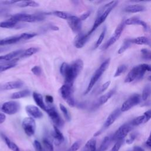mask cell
I'll list each match as a JSON object with an SVG mask.
<instances>
[{"instance_id": "cell-1", "label": "cell", "mask_w": 151, "mask_h": 151, "mask_svg": "<svg viewBox=\"0 0 151 151\" xmlns=\"http://www.w3.org/2000/svg\"><path fill=\"white\" fill-rule=\"evenodd\" d=\"M83 61L81 59L74 61L71 64L64 62L60 67V73L64 78V84L73 86L74 82L83 68Z\"/></svg>"}, {"instance_id": "cell-2", "label": "cell", "mask_w": 151, "mask_h": 151, "mask_svg": "<svg viewBox=\"0 0 151 151\" xmlns=\"http://www.w3.org/2000/svg\"><path fill=\"white\" fill-rule=\"evenodd\" d=\"M117 1H111L101 6L97 12V18L93 24L91 29L88 32V35H91L107 18L110 12L117 5Z\"/></svg>"}, {"instance_id": "cell-3", "label": "cell", "mask_w": 151, "mask_h": 151, "mask_svg": "<svg viewBox=\"0 0 151 151\" xmlns=\"http://www.w3.org/2000/svg\"><path fill=\"white\" fill-rule=\"evenodd\" d=\"M151 65L142 64L134 67L130 70L125 78V83H131L135 80L141 79L146 71H150Z\"/></svg>"}, {"instance_id": "cell-4", "label": "cell", "mask_w": 151, "mask_h": 151, "mask_svg": "<svg viewBox=\"0 0 151 151\" xmlns=\"http://www.w3.org/2000/svg\"><path fill=\"white\" fill-rule=\"evenodd\" d=\"M110 59L107 58L105 61H104L99 66V67L95 71L93 76H91L90 80L89 81V83L87 86V87L86 90H85L84 94L86 95L93 88L94 86L96 84V83L97 82L99 79L101 77L102 74L104 73V71L107 70V68L109 67V65L110 64Z\"/></svg>"}, {"instance_id": "cell-5", "label": "cell", "mask_w": 151, "mask_h": 151, "mask_svg": "<svg viewBox=\"0 0 151 151\" xmlns=\"http://www.w3.org/2000/svg\"><path fill=\"white\" fill-rule=\"evenodd\" d=\"M10 20L19 22H35L41 21L44 19L43 15L41 14H29L25 13H18L12 15L9 18Z\"/></svg>"}, {"instance_id": "cell-6", "label": "cell", "mask_w": 151, "mask_h": 151, "mask_svg": "<svg viewBox=\"0 0 151 151\" xmlns=\"http://www.w3.org/2000/svg\"><path fill=\"white\" fill-rule=\"evenodd\" d=\"M72 86L64 84L59 88V93L61 97L66 101V103L71 107L75 106V100L73 96Z\"/></svg>"}, {"instance_id": "cell-7", "label": "cell", "mask_w": 151, "mask_h": 151, "mask_svg": "<svg viewBox=\"0 0 151 151\" xmlns=\"http://www.w3.org/2000/svg\"><path fill=\"white\" fill-rule=\"evenodd\" d=\"M125 23H124V20H123L116 27L114 34L105 42V44L102 46L101 50H106L107 48H109L111 45H112L117 40H119L120 38L123 29L125 27Z\"/></svg>"}, {"instance_id": "cell-8", "label": "cell", "mask_w": 151, "mask_h": 151, "mask_svg": "<svg viewBox=\"0 0 151 151\" xmlns=\"http://www.w3.org/2000/svg\"><path fill=\"white\" fill-rule=\"evenodd\" d=\"M133 126L130 123H124L111 136V140L117 142L118 140H123L127 134L132 130Z\"/></svg>"}, {"instance_id": "cell-9", "label": "cell", "mask_w": 151, "mask_h": 151, "mask_svg": "<svg viewBox=\"0 0 151 151\" xmlns=\"http://www.w3.org/2000/svg\"><path fill=\"white\" fill-rule=\"evenodd\" d=\"M20 107L21 106L19 102L14 100H10L4 103L1 106V110L4 113L8 115H13L18 112Z\"/></svg>"}, {"instance_id": "cell-10", "label": "cell", "mask_w": 151, "mask_h": 151, "mask_svg": "<svg viewBox=\"0 0 151 151\" xmlns=\"http://www.w3.org/2000/svg\"><path fill=\"white\" fill-rule=\"evenodd\" d=\"M121 112L122 111H121L120 108H117L113 112H111L109 114V116L107 117V118L106 119L105 122L103 124L102 128L100 130H99L98 132H97L94 134V136H97L100 135L104 130H106L109 127H110L116 121V120L119 117V116L121 114Z\"/></svg>"}, {"instance_id": "cell-11", "label": "cell", "mask_w": 151, "mask_h": 151, "mask_svg": "<svg viewBox=\"0 0 151 151\" xmlns=\"http://www.w3.org/2000/svg\"><path fill=\"white\" fill-rule=\"evenodd\" d=\"M22 127L28 136H32L34 134L36 130V123L34 119L30 117H25L22 122Z\"/></svg>"}, {"instance_id": "cell-12", "label": "cell", "mask_w": 151, "mask_h": 151, "mask_svg": "<svg viewBox=\"0 0 151 151\" xmlns=\"http://www.w3.org/2000/svg\"><path fill=\"white\" fill-rule=\"evenodd\" d=\"M142 97L139 94H134L131 96L129 98H128L122 105L120 110L122 112L126 111L133 107L137 105L141 101Z\"/></svg>"}, {"instance_id": "cell-13", "label": "cell", "mask_w": 151, "mask_h": 151, "mask_svg": "<svg viewBox=\"0 0 151 151\" xmlns=\"http://www.w3.org/2000/svg\"><path fill=\"white\" fill-rule=\"evenodd\" d=\"M50 119L57 127H61L64 125V121L54 106H48L45 111Z\"/></svg>"}, {"instance_id": "cell-14", "label": "cell", "mask_w": 151, "mask_h": 151, "mask_svg": "<svg viewBox=\"0 0 151 151\" xmlns=\"http://www.w3.org/2000/svg\"><path fill=\"white\" fill-rule=\"evenodd\" d=\"M68 25H69L71 29L74 33L80 34L81 32V28H82V23L81 21L79 18V17L71 15L69 18L67 19Z\"/></svg>"}, {"instance_id": "cell-15", "label": "cell", "mask_w": 151, "mask_h": 151, "mask_svg": "<svg viewBox=\"0 0 151 151\" xmlns=\"http://www.w3.org/2000/svg\"><path fill=\"white\" fill-rule=\"evenodd\" d=\"M25 111L28 115L33 119H41L43 117V113L38 106L32 104L27 105Z\"/></svg>"}, {"instance_id": "cell-16", "label": "cell", "mask_w": 151, "mask_h": 151, "mask_svg": "<svg viewBox=\"0 0 151 151\" xmlns=\"http://www.w3.org/2000/svg\"><path fill=\"white\" fill-rule=\"evenodd\" d=\"M24 83L21 80H15L7 82L0 87L1 90H10L12 89H18L23 87Z\"/></svg>"}, {"instance_id": "cell-17", "label": "cell", "mask_w": 151, "mask_h": 151, "mask_svg": "<svg viewBox=\"0 0 151 151\" xmlns=\"http://www.w3.org/2000/svg\"><path fill=\"white\" fill-rule=\"evenodd\" d=\"M20 41H22L21 34L6 37L3 39H0V46L14 44L19 42Z\"/></svg>"}, {"instance_id": "cell-18", "label": "cell", "mask_w": 151, "mask_h": 151, "mask_svg": "<svg viewBox=\"0 0 151 151\" xmlns=\"http://www.w3.org/2000/svg\"><path fill=\"white\" fill-rule=\"evenodd\" d=\"M32 97L34 102L36 103L37 106L45 111L47 109L48 106H47L45 104V102L44 101V98L42 94L37 92L34 91L32 93Z\"/></svg>"}, {"instance_id": "cell-19", "label": "cell", "mask_w": 151, "mask_h": 151, "mask_svg": "<svg viewBox=\"0 0 151 151\" xmlns=\"http://www.w3.org/2000/svg\"><path fill=\"white\" fill-rule=\"evenodd\" d=\"M90 37V35L88 34H83L80 32L78 34V37L74 41V46L77 48H81L88 41Z\"/></svg>"}, {"instance_id": "cell-20", "label": "cell", "mask_w": 151, "mask_h": 151, "mask_svg": "<svg viewBox=\"0 0 151 151\" xmlns=\"http://www.w3.org/2000/svg\"><path fill=\"white\" fill-rule=\"evenodd\" d=\"M52 136L54 139V142L55 145H60L61 144L64 140V137L61 131L59 130L58 127L54 126L53 132L52 133Z\"/></svg>"}, {"instance_id": "cell-21", "label": "cell", "mask_w": 151, "mask_h": 151, "mask_svg": "<svg viewBox=\"0 0 151 151\" xmlns=\"http://www.w3.org/2000/svg\"><path fill=\"white\" fill-rule=\"evenodd\" d=\"M124 23H125V25H140L144 29L146 30L147 29V24L143 21L140 19L139 18H137V17H134L127 18L126 20H124Z\"/></svg>"}, {"instance_id": "cell-22", "label": "cell", "mask_w": 151, "mask_h": 151, "mask_svg": "<svg viewBox=\"0 0 151 151\" xmlns=\"http://www.w3.org/2000/svg\"><path fill=\"white\" fill-rule=\"evenodd\" d=\"M22 27L18 22L8 19L7 21H4L0 22V28H8V29H12V28H20Z\"/></svg>"}, {"instance_id": "cell-23", "label": "cell", "mask_w": 151, "mask_h": 151, "mask_svg": "<svg viewBox=\"0 0 151 151\" xmlns=\"http://www.w3.org/2000/svg\"><path fill=\"white\" fill-rule=\"evenodd\" d=\"M116 90L115 89H111L106 94L102 95L101 97H99L97 101V106H101L106 103L115 93Z\"/></svg>"}, {"instance_id": "cell-24", "label": "cell", "mask_w": 151, "mask_h": 151, "mask_svg": "<svg viewBox=\"0 0 151 151\" xmlns=\"http://www.w3.org/2000/svg\"><path fill=\"white\" fill-rule=\"evenodd\" d=\"M131 44H134L137 45H146L151 46V42L150 40L145 36H141L136 37L134 38L129 39Z\"/></svg>"}, {"instance_id": "cell-25", "label": "cell", "mask_w": 151, "mask_h": 151, "mask_svg": "<svg viewBox=\"0 0 151 151\" xmlns=\"http://www.w3.org/2000/svg\"><path fill=\"white\" fill-rule=\"evenodd\" d=\"M146 8L144 6L139 5V4H134V5H129L127 6L124 8V11L130 13H137L140 12H143L145 11Z\"/></svg>"}, {"instance_id": "cell-26", "label": "cell", "mask_w": 151, "mask_h": 151, "mask_svg": "<svg viewBox=\"0 0 151 151\" xmlns=\"http://www.w3.org/2000/svg\"><path fill=\"white\" fill-rule=\"evenodd\" d=\"M30 94H31V91L29 90L24 89V90H22L18 91L13 93L11 95L10 98L12 99H19L28 97L30 96Z\"/></svg>"}, {"instance_id": "cell-27", "label": "cell", "mask_w": 151, "mask_h": 151, "mask_svg": "<svg viewBox=\"0 0 151 151\" xmlns=\"http://www.w3.org/2000/svg\"><path fill=\"white\" fill-rule=\"evenodd\" d=\"M1 136L3 139V140H4L5 143H6V145H7V146L12 151H21L19 148L18 147V146L12 141H11L7 136H6L5 135L1 134Z\"/></svg>"}, {"instance_id": "cell-28", "label": "cell", "mask_w": 151, "mask_h": 151, "mask_svg": "<svg viewBox=\"0 0 151 151\" xmlns=\"http://www.w3.org/2000/svg\"><path fill=\"white\" fill-rule=\"evenodd\" d=\"M17 5L21 8L25 7H38L40 6V4L34 1H18V3L16 4Z\"/></svg>"}, {"instance_id": "cell-29", "label": "cell", "mask_w": 151, "mask_h": 151, "mask_svg": "<svg viewBox=\"0 0 151 151\" xmlns=\"http://www.w3.org/2000/svg\"><path fill=\"white\" fill-rule=\"evenodd\" d=\"M82 151H96V140L91 139L84 145Z\"/></svg>"}, {"instance_id": "cell-30", "label": "cell", "mask_w": 151, "mask_h": 151, "mask_svg": "<svg viewBox=\"0 0 151 151\" xmlns=\"http://www.w3.org/2000/svg\"><path fill=\"white\" fill-rule=\"evenodd\" d=\"M40 50V48L38 47H29L22 52L19 58H26L30 57L35 53H37Z\"/></svg>"}, {"instance_id": "cell-31", "label": "cell", "mask_w": 151, "mask_h": 151, "mask_svg": "<svg viewBox=\"0 0 151 151\" xmlns=\"http://www.w3.org/2000/svg\"><path fill=\"white\" fill-rule=\"evenodd\" d=\"M111 141H112L111 140V136H106L103 139L99 148L96 151H106L108 149V147H109V146Z\"/></svg>"}, {"instance_id": "cell-32", "label": "cell", "mask_w": 151, "mask_h": 151, "mask_svg": "<svg viewBox=\"0 0 151 151\" xmlns=\"http://www.w3.org/2000/svg\"><path fill=\"white\" fill-rule=\"evenodd\" d=\"M147 122L146 117L144 114L142 115V116H139L136 118H134L132 122L130 123L133 126H138L139 124H143V123H145Z\"/></svg>"}, {"instance_id": "cell-33", "label": "cell", "mask_w": 151, "mask_h": 151, "mask_svg": "<svg viewBox=\"0 0 151 151\" xmlns=\"http://www.w3.org/2000/svg\"><path fill=\"white\" fill-rule=\"evenodd\" d=\"M51 14L58 18L66 19V20H67L69 18V17L71 16L70 14H68L64 11H55L52 12Z\"/></svg>"}, {"instance_id": "cell-34", "label": "cell", "mask_w": 151, "mask_h": 151, "mask_svg": "<svg viewBox=\"0 0 151 151\" xmlns=\"http://www.w3.org/2000/svg\"><path fill=\"white\" fill-rule=\"evenodd\" d=\"M150 94H151V87L150 85H146L143 90L142 96H141L142 99L144 101L146 100Z\"/></svg>"}, {"instance_id": "cell-35", "label": "cell", "mask_w": 151, "mask_h": 151, "mask_svg": "<svg viewBox=\"0 0 151 151\" xmlns=\"http://www.w3.org/2000/svg\"><path fill=\"white\" fill-rule=\"evenodd\" d=\"M16 66V64L11 61H8L7 63H5L0 64V73L11 69Z\"/></svg>"}, {"instance_id": "cell-36", "label": "cell", "mask_w": 151, "mask_h": 151, "mask_svg": "<svg viewBox=\"0 0 151 151\" xmlns=\"http://www.w3.org/2000/svg\"><path fill=\"white\" fill-rule=\"evenodd\" d=\"M106 30H107L106 27H104V28L103 29V30H102V31H101L100 35H99L98 40H97V41H96V44H95L94 48H97V47H99L101 45V44L102 43V42H103V40H104V38L106 33Z\"/></svg>"}, {"instance_id": "cell-37", "label": "cell", "mask_w": 151, "mask_h": 151, "mask_svg": "<svg viewBox=\"0 0 151 151\" xmlns=\"http://www.w3.org/2000/svg\"><path fill=\"white\" fill-rule=\"evenodd\" d=\"M42 143L45 151H54L53 145L47 138H44L42 140Z\"/></svg>"}, {"instance_id": "cell-38", "label": "cell", "mask_w": 151, "mask_h": 151, "mask_svg": "<svg viewBox=\"0 0 151 151\" xmlns=\"http://www.w3.org/2000/svg\"><path fill=\"white\" fill-rule=\"evenodd\" d=\"M131 42L130 41L129 38V39H125L123 42V44L118 50V54H122L123 52H124L130 45Z\"/></svg>"}, {"instance_id": "cell-39", "label": "cell", "mask_w": 151, "mask_h": 151, "mask_svg": "<svg viewBox=\"0 0 151 151\" xmlns=\"http://www.w3.org/2000/svg\"><path fill=\"white\" fill-rule=\"evenodd\" d=\"M60 109L61 111V112L63 113V115H64L65 119L68 122L70 121L71 116H70V114L68 109L66 108V107L65 106H64L63 104L60 103Z\"/></svg>"}, {"instance_id": "cell-40", "label": "cell", "mask_w": 151, "mask_h": 151, "mask_svg": "<svg viewBox=\"0 0 151 151\" xmlns=\"http://www.w3.org/2000/svg\"><path fill=\"white\" fill-rule=\"evenodd\" d=\"M82 143V141L81 140H78L74 142L72 145L70 147V148L67 151H77L80 147Z\"/></svg>"}, {"instance_id": "cell-41", "label": "cell", "mask_w": 151, "mask_h": 151, "mask_svg": "<svg viewBox=\"0 0 151 151\" xmlns=\"http://www.w3.org/2000/svg\"><path fill=\"white\" fill-rule=\"evenodd\" d=\"M127 69V66L126 65H119L116 70V72L114 73V77H117L118 76H120L122 73H123L124 72H125V71Z\"/></svg>"}, {"instance_id": "cell-42", "label": "cell", "mask_w": 151, "mask_h": 151, "mask_svg": "<svg viewBox=\"0 0 151 151\" xmlns=\"http://www.w3.org/2000/svg\"><path fill=\"white\" fill-rule=\"evenodd\" d=\"M21 35L22 40H28L35 37L37 35V34L35 32H24L22 34H21Z\"/></svg>"}, {"instance_id": "cell-43", "label": "cell", "mask_w": 151, "mask_h": 151, "mask_svg": "<svg viewBox=\"0 0 151 151\" xmlns=\"http://www.w3.org/2000/svg\"><path fill=\"white\" fill-rule=\"evenodd\" d=\"M31 71L33 73V74L37 76H40L42 74V69L38 65H34L33 67H32Z\"/></svg>"}, {"instance_id": "cell-44", "label": "cell", "mask_w": 151, "mask_h": 151, "mask_svg": "<svg viewBox=\"0 0 151 151\" xmlns=\"http://www.w3.org/2000/svg\"><path fill=\"white\" fill-rule=\"evenodd\" d=\"M142 57L145 59L151 60V51H149L147 49H142L141 50Z\"/></svg>"}, {"instance_id": "cell-45", "label": "cell", "mask_w": 151, "mask_h": 151, "mask_svg": "<svg viewBox=\"0 0 151 151\" xmlns=\"http://www.w3.org/2000/svg\"><path fill=\"white\" fill-rule=\"evenodd\" d=\"M123 143V140H118V141L116 142V143L114 145V146H113L111 151H119L120 148L121 147Z\"/></svg>"}, {"instance_id": "cell-46", "label": "cell", "mask_w": 151, "mask_h": 151, "mask_svg": "<svg viewBox=\"0 0 151 151\" xmlns=\"http://www.w3.org/2000/svg\"><path fill=\"white\" fill-rule=\"evenodd\" d=\"M33 145H34V147L36 151H44V149H43L41 144L40 143V142L38 140H35L34 141Z\"/></svg>"}, {"instance_id": "cell-47", "label": "cell", "mask_w": 151, "mask_h": 151, "mask_svg": "<svg viewBox=\"0 0 151 151\" xmlns=\"http://www.w3.org/2000/svg\"><path fill=\"white\" fill-rule=\"evenodd\" d=\"M110 84V81H108L104 83L103 84H102L101 86L100 87V88L99 89L98 94H101L103 92H104L109 87Z\"/></svg>"}, {"instance_id": "cell-48", "label": "cell", "mask_w": 151, "mask_h": 151, "mask_svg": "<svg viewBox=\"0 0 151 151\" xmlns=\"http://www.w3.org/2000/svg\"><path fill=\"white\" fill-rule=\"evenodd\" d=\"M136 137H137V134H136V133H132V134L130 135V136L129 137V138L126 140V143H127V144H129V145L132 143L134 142V140L136 139Z\"/></svg>"}, {"instance_id": "cell-49", "label": "cell", "mask_w": 151, "mask_h": 151, "mask_svg": "<svg viewBox=\"0 0 151 151\" xmlns=\"http://www.w3.org/2000/svg\"><path fill=\"white\" fill-rule=\"evenodd\" d=\"M90 15V12L89 11H87V12H86L83 14H82L80 17H79V18L80 19V20L82 21H84L86 20Z\"/></svg>"}, {"instance_id": "cell-50", "label": "cell", "mask_w": 151, "mask_h": 151, "mask_svg": "<svg viewBox=\"0 0 151 151\" xmlns=\"http://www.w3.org/2000/svg\"><path fill=\"white\" fill-rule=\"evenodd\" d=\"M143 114L145 116L147 122L151 119V109L148 110L146 111H145Z\"/></svg>"}, {"instance_id": "cell-51", "label": "cell", "mask_w": 151, "mask_h": 151, "mask_svg": "<svg viewBox=\"0 0 151 151\" xmlns=\"http://www.w3.org/2000/svg\"><path fill=\"white\" fill-rule=\"evenodd\" d=\"M45 101L49 103V104H52L54 101V99L52 97V96H50V95H47L45 96Z\"/></svg>"}, {"instance_id": "cell-52", "label": "cell", "mask_w": 151, "mask_h": 151, "mask_svg": "<svg viewBox=\"0 0 151 151\" xmlns=\"http://www.w3.org/2000/svg\"><path fill=\"white\" fill-rule=\"evenodd\" d=\"M145 144H146V145L147 146V147H149V149H150V150H151V131H150L149 136L147 140H146Z\"/></svg>"}, {"instance_id": "cell-53", "label": "cell", "mask_w": 151, "mask_h": 151, "mask_svg": "<svg viewBox=\"0 0 151 151\" xmlns=\"http://www.w3.org/2000/svg\"><path fill=\"white\" fill-rule=\"evenodd\" d=\"M132 151H145V150L139 146H135L133 147Z\"/></svg>"}, {"instance_id": "cell-54", "label": "cell", "mask_w": 151, "mask_h": 151, "mask_svg": "<svg viewBox=\"0 0 151 151\" xmlns=\"http://www.w3.org/2000/svg\"><path fill=\"white\" fill-rule=\"evenodd\" d=\"M6 116L4 113H0V124L4 123L5 120Z\"/></svg>"}, {"instance_id": "cell-55", "label": "cell", "mask_w": 151, "mask_h": 151, "mask_svg": "<svg viewBox=\"0 0 151 151\" xmlns=\"http://www.w3.org/2000/svg\"><path fill=\"white\" fill-rule=\"evenodd\" d=\"M8 50V48H6V47H0V53L3 52H5Z\"/></svg>"}, {"instance_id": "cell-56", "label": "cell", "mask_w": 151, "mask_h": 151, "mask_svg": "<svg viewBox=\"0 0 151 151\" xmlns=\"http://www.w3.org/2000/svg\"><path fill=\"white\" fill-rule=\"evenodd\" d=\"M5 11H6V9H4V8H0V14H3Z\"/></svg>"}, {"instance_id": "cell-57", "label": "cell", "mask_w": 151, "mask_h": 151, "mask_svg": "<svg viewBox=\"0 0 151 151\" xmlns=\"http://www.w3.org/2000/svg\"><path fill=\"white\" fill-rule=\"evenodd\" d=\"M0 61H3V60H2V55L0 56Z\"/></svg>"}, {"instance_id": "cell-58", "label": "cell", "mask_w": 151, "mask_h": 151, "mask_svg": "<svg viewBox=\"0 0 151 151\" xmlns=\"http://www.w3.org/2000/svg\"><path fill=\"white\" fill-rule=\"evenodd\" d=\"M148 80L151 81V76H150L148 77Z\"/></svg>"}, {"instance_id": "cell-59", "label": "cell", "mask_w": 151, "mask_h": 151, "mask_svg": "<svg viewBox=\"0 0 151 151\" xmlns=\"http://www.w3.org/2000/svg\"><path fill=\"white\" fill-rule=\"evenodd\" d=\"M150 71L151 72V66H150Z\"/></svg>"}]
</instances>
